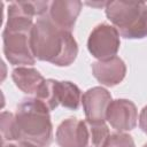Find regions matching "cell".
<instances>
[{"mask_svg":"<svg viewBox=\"0 0 147 147\" xmlns=\"http://www.w3.org/2000/svg\"><path fill=\"white\" fill-rule=\"evenodd\" d=\"M31 49L39 61L68 67L77 57L78 45L71 31L56 26L48 15L38 17L31 31Z\"/></svg>","mask_w":147,"mask_h":147,"instance_id":"6da1fadb","label":"cell"},{"mask_svg":"<svg viewBox=\"0 0 147 147\" xmlns=\"http://www.w3.org/2000/svg\"><path fill=\"white\" fill-rule=\"evenodd\" d=\"M18 141L48 147L53 141V125L47 107L37 98L23 99L16 107Z\"/></svg>","mask_w":147,"mask_h":147,"instance_id":"7a4b0ae2","label":"cell"},{"mask_svg":"<svg viewBox=\"0 0 147 147\" xmlns=\"http://www.w3.org/2000/svg\"><path fill=\"white\" fill-rule=\"evenodd\" d=\"M106 16L125 39L147 37V3L142 1H108Z\"/></svg>","mask_w":147,"mask_h":147,"instance_id":"3957f363","label":"cell"},{"mask_svg":"<svg viewBox=\"0 0 147 147\" xmlns=\"http://www.w3.org/2000/svg\"><path fill=\"white\" fill-rule=\"evenodd\" d=\"M31 31L26 28L5 26L2 32L3 54L7 61L13 65H33L36 57L31 49Z\"/></svg>","mask_w":147,"mask_h":147,"instance_id":"277c9868","label":"cell"},{"mask_svg":"<svg viewBox=\"0 0 147 147\" xmlns=\"http://www.w3.org/2000/svg\"><path fill=\"white\" fill-rule=\"evenodd\" d=\"M121 46L119 33L114 25L101 23L93 28L87 39V49L98 61L116 56Z\"/></svg>","mask_w":147,"mask_h":147,"instance_id":"5b68a950","label":"cell"},{"mask_svg":"<svg viewBox=\"0 0 147 147\" xmlns=\"http://www.w3.org/2000/svg\"><path fill=\"white\" fill-rule=\"evenodd\" d=\"M106 121L118 132L131 131L137 126L138 122L137 107L127 99L113 100L107 109Z\"/></svg>","mask_w":147,"mask_h":147,"instance_id":"8992f818","label":"cell"},{"mask_svg":"<svg viewBox=\"0 0 147 147\" xmlns=\"http://www.w3.org/2000/svg\"><path fill=\"white\" fill-rule=\"evenodd\" d=\"M113 101L108 90L95 86L88 88L82 95V105L86 119L92 122H105L107 109Z\"/></svg>","mask_w":147,"mask_h":147,"instance_id":"52a82bcc","label":"cell"},{"mask_svg":"<svg viewBox=\"0 0 147 147\" xmlns=\"http://www.w3.org/2000/svg\"><path fill=\"white\" fill-rule=\"evenodd\" d=\"M59 147H86L87 129L85 121L70 117L62 121L55 132Z\"/></svg>","mask_w":147,"mask_h":147,"instance_id":"ba28073f","label":"cell"},{"mask_svg":"<svg viewBox=\"0 0 147 147\" xmlns=\"http://www.w3.org/2000/svg\"><path fill=\"white\" fill-rule=\"evenodd\" d=\"M83 2L79 0H55L49 2L48 17L59 28L72 31L80 14Z\"/></svg>","mask_w":147,"mask_h":147,"instance_id":"9c48e42d","label":"cell"},{"mask_svg":"<svg viewBox=\"0 0 147 147\" xmlns=\"http://www.w3.org/2000/svg\"><path fill=\"white\" fill-rule=\"evenodd\" d=\"M92 74L99 83L111 87L124 79L126 75V65L121 57L114 56L109 60L93 62Z\"/></svg>","mask_w":147,"mask_h":147,"instance_id":"30bf717a","label":"cell"},{"mask_svg":"<svg viewBox=\"0 0 147 147\" xmlns=\"http://www.w3.org/2000/svg\"><path fill=\"white\" fill-rule=\"evenodd\" d=\"M11 78L16 87H18L23 93L33 96L46 80L37 69L30 67L15 68L11 71Z\"/></svg>","mask_w":147,"mask_h":147,"instance_id":"8fae6325","label":"cell"},{"mask_svg":"<svg viewBox=\"0 0 147 147\" xmlns=\"http://www.w3.org/2000/svg\"><path fill=\"white\" fill-rule=\"evenodd\" d=\"M56 94L59 105L64 108L77 110L82 103V92L79 87L68 80H62L56 83Z\"/></svg>","mask_w":147,"mask_h":147,"instance_id":"7c38bea8","label":"cell"},{"mask_svg":"<svg viewBox=\"0 0 147 147\" xmlns=\"http://www.w3.org/2000/svg\"><path fill=\"white\" fill-rule=\"evenodd\" d=\"M87 129V144L86 147H103L108 140L110 132L105 122H92L85 119Z\"/></svg>","mask_w":147,"mask_h":147,"instance_id":"4fadbf2b","label":"cell"},{"mask_svg":"<svg viewBox=\"0 0 147 147\" xmlns=\"http://www.w3.org/2000/svg\"><path fill=\"white\" fill-rule=\"evenodd\" d=\"M56 83L57 80L55 79H46L34 95V98L40 100L49 111L55 110L60 106L56 94Z\"/></svg>","mask_w":147,"mask_h":147,"instance_id":"5bb4252c","label":"cell"},{"mask_svg":"<svg viewBox=\"0 0 147 147\" xmlns=\"http://www.w3.org/2000/svg\"><path fill=\"white\" fill-rule=\"evenodd\" d=\"M0 129L3 141H18V131L15 119V114L2 111L0 117Z\"/></svg>","mask_w":147,"mask_h":147,"instance_id":"9a60e30c","label":"cell"},{"mask_svg":"<svg viewBox=\"0 0 147 147\" xmlns=\"http://www.w3.org/2000/svg\"><path fill=\"white\" fill-rule=\"evenodd\" d=\"M103 147H136L133 138L124 132L111 133Z\"/></svg>","mask_w":147,"mask_h":147,"instance_id":"2e32d148","label":"cell"},{"mask_svg":"<svg viewBox=\"0 0 147 147\" xmlns=\"http://www.w3.org/2000/svg\"><path fill=\"white\" fill-rule=\"evenodd\" d=\"M139 127L144 133L147 134V106H145L139 115Z\"/></svg>","mask_w":147,"mask_h":147,"instance_id":"e0dca14e","label":"cell"},{"mask_svg":"<svg viewBox=\"0 0 147 147\" xmlns=\"http://www.w3.org/2000/svg\"><path fill=\"white\" fill-rule=\"evenodd\" d=\"M17 146L18 147H38L37 145H33V144L28 142V141H18Z\"/></svg>","mask_w":147,"mask_h":147,"instance_id":"ac0fdd59","label":"cell"},{"mask_svg":"<svg viewBox=\"0 0 147 147\" xmlns=\"http://www.w3.org/2000/svg\"><path fill=\"white\" fill-rule=\"evenodd\" d=\"M88 6H106L107 5V2H86Z\"/></svg>","mask_w":147,"mask_h":147,"instance_id":"d6986e66","label":"cell"},{"mask_svg":"<svg viewBox=\"0 0 147 147\" xmlns=\"http://www.w3.org/2000/svg\"><path fill=\"white\" fill-rule=\"evenodd\" d=\"M2 147H18V146H17V145H15V144H11V142H8V144L3 142Z\"/></svg>","mask_w":147,"mask_h":147,"instance_id":"ffe728a7","label":"cell"},{"mask_svg":"<svg viewBox=\"0 0 147 147\" xmlns=\"http://www.w3.org/2000/svg\"><path fill=\"white\" fill-rule=\"evenodd\" d=\"M142 147H147V142H146V144H145V145H144Z\"/></svg>","mask_w":147,"mask_h":147,"instance_id":"44dd1931","label":"cell"}]
</instances>
